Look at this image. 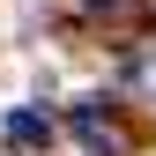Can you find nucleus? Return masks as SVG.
Wrapping results in <instances>:
<instances>
[{
	"label": "nucleus",
	"instance_id": "nucleus-1",
	"mask_svg": "<svg viewBox=\"0 0 156 156\" xmlns=\"http://www.w3.org/2000/svg\"><path fill=\"white\" fill-rule=\"evenodd\" d=\"M8 141L15 149H45L52 141V119H45V112H8Z\"/></svg>",
	"mask_w": 156,
	"mask_h": 156
},
{
	"label": "nucleus",
	"instance_id": "nucleus-2",
	"mask_svg": "<svg viewBox=\"0 0 156 156\" xmlns=\"http://www.w3.org/2000/svg\"><path fill=\"white\" fill-rule=\"evenodd\" d=\"M74 134H82L89 149H119V134H112V119H104L97 104H82V112H74Z\"/></svg>",
	"mask_w": 156,
	"mask_h": 156
}]
</instances>
